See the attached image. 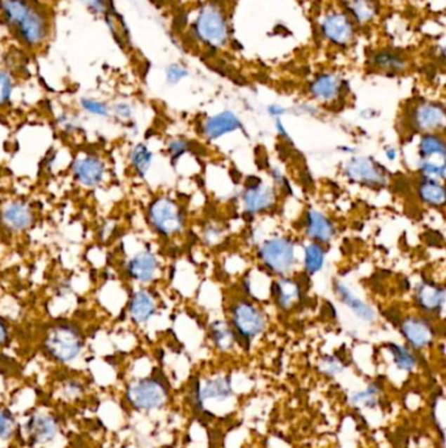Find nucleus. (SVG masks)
<instances>
[{"label": "nucleus", "mask_w": 446, "mask_h": 448, "mask_svg": "<svg viewBox=\"0 0 446 448\" xmlns=\"http://www.w3.org/2000/svg\"><path fill=\"white\" fill-rule=\"evenodd\" d=\"M1 16L20 42L30 49L45 44L50 33V24L45 11L32 0H3Z\"/></svg>", "instance_id": "obj_1"}, {"label": "nucleus", "mask_w": 446, "mask_h": 448, "mask_svg": "<svg viewBox=\"0 0 446 448\" xmlns=\"http://www.w3.org/2000/svg\"><path fill=\"white\" fill-rule=\"evenodd\" d=\"M44 349L55 362H74L84 349V335L77 325L59 323L48 329Z\"/></svg>", "instance_id": "obj_2"}, {"label": "nucleus", "mask_w": 446, "mask_h": 448, "mask_svg": "<svg viewBox=\"0 0 446 448\" xmlns=\"http://www.w3.org/2000/svg\"><path fill=\"white\" fill-rule=\"evenodd\" d=\"M195 32L209 46L221 48L228 39V25L223 11L212 4L204 7L195 23Z\"/></svg>", "instance_id": "obj_3"}, {"label": "nucleus", "mask_w": 446, "mask_h": 448, "mask_svg": "<svg viewBox=\"0 0 446 448\" xmlns=\"http://www.w3.org/2000/svg\"><path fill=\"white\" fill-rule=\"evenodd\" d=\"M148 220L153 229L162 236H173L183 227V215L176 202L162 197L148 207Z\"/></svg>", "instance_id": "obj_4"}, {"label": "nucleus", "mask_w": 446, "mask_h": 448, "mask_svg": "<svg viewBox=\"0 0 446 448\" xmlns=\"http://www.w3.org/2000/svg\"><path fill=\"white\" fill-rule=\"evenodd\" d=\"M168 399L166 387L156 378H144L127 390V400L138 410L159 409Z\"/></svg>", "instance_id": "obj_5"}, {"label": "nucleus", "mask_w": 446, "mask_h": 448, "mask_svg": "<svg viewBox=\"0 0 446 448\" xmlns=\"http://www.w3.org/2000/svg\"><path fill=\"white\" fill-rule=\"evenodd\" d=\"M259 257L271 271L285 274L294 267L296 261L294 243L289 238H270L259 249Z\"/></svg>", "instance_id": "obj_6"}, {"label": "nucleus", "mask_w": 446, "mask_h": 448, "mask_svg": "<svg viewBox=\"0 0 446 448\" xmlns=\"http://www.w3.org/2000/svg\"><path fill=\"white\" fill-rule=\"evenodd\" d=\"M71 173L74 180L84 188H97L105 180L106 164L95 153H86L72 162Z\"/></svg>", "instance_id": "obj_7"}, {"label": "nucleus", "mask_w": 446, "mask_h": 448, "mask_svg": "<svg viewBox=\"0 0 446 448\" xmlns=\"http://www.w3.org/2000/svg\"><path fill=\"white\" fill-rule=\"evenodd\" d=\"M232 320L236 333L245 341H250L258 334L262 333L266 325L263 315L254 305L247 302H240L233 307Z\"/></svg>", "instance_id": "obj_8"}, {"label": "nucleus", "mask_w": 446, "mask_h": 448, "mask_svg": "<svg viewBox=\"0 0 446 448\" xmlns=\"http://www.w3.org/2000/svg\"><path fill=\"white\" fill-rule=\"evenodd\" d=\"M0 222L3 227L10 232H25L34 223V212L28 203L22 200H13L7 203L0 211Z\"/></svg>", "instance_id": "obj_9"}, {"label": "nucleus", "mask_w": 446, "mask_h": 448, "mask_svg": "<svg viewBox=\"0 0 446 448\" xmlns=\"http://www.w3.org/2000/svg\"><path fill=\"white\" fill-rule=\"evenodd\" d=\"M159 271V260L151 250H140L129 258L126 274L133 282L151 283Z\"/></svg>", "instance_id": "obj_10"}, {"label": "nucleus", "mask_w": 446, "mask_h": 448, "mask_svg": "<svg viewBox=\"0 0 446 448\" xmlns=\"http://www.w3.org/2000/svg\"><path fill=\"white\" fill-rule=\"evenodd\" d=\"M346 174L353 182H360L365 185H379L385 181L383 171H381L380 165L376 164L368 158H353L347 164Z\"/></svg>", "instance_id": "obj_11"}, {"label": "nucleus", "mask_w": 446, "mask_h": 448, "mask_svg": "<svg viewBox=\"0 0 446 448\" xmlns=\"http://www.w3.org/2000/svg\"><path fill=\"white\" fill-rule=\"evenodd\" d=\"M232 384L229 378H216L207 380L203 387L195 385V390L191 393L194 407L200 410L203 402L207 400L225 401L232 396Z\"/></svg>", "instance_id": "obj_12"}, {"label": "nucleus", "mask_w": 446, "mask_h": 448, "mask_svg": "<svg viewBox=\"0 0 446 448\" xmlns=\"http://www.w3.org/2000/svg\"><path fill=\"white\" fill-rule=\"evenodd\" d=\"M322 32L326 39L332 41V44L341 46L350 44L353 39V27L351 21L344 13L339 12H334L324 18Z\"/></svg>", "instance_id": "obj_13"}, {"label": "nucleus", "mask_w": 446, "mask_h": 448, "mask_svg": "<svg viewBox=\"0 0 446 448\" xmlns=\"http://www.w3.org/2000/svg\"><path fill=\"white\" fill-rule=\"evenodd\" d=\"M129 316L135 324L143 325L148 323L157 312V305L155 297L147 290L135 291L127 305Z\"/></svg>", "instance_id": "obj_14"}, {"label": "nucleus", "mask_w": 446, "mask_h": 448, "mask_svg": "<svg viewBox=\"0 0 446 448\" xmlns=\"http://www.w3.org/2000/svg\"><path fill=\"white\" fill-rule=\"evenodd\" d=\"M403 337L415 349H424L433 341V328L419 317H408L400 326Z\"/></svg>", "instance_id": "obj_15"}, {"label": "nucleus", "mask_w": 446, "mask_h": 448, "mask_svg": "<svg viewBox=\"0 0 446 448\" xmlns=\"http://www.w3.org/2000/svg\"><path fill=\"white\" fill-rule=\"evenodd\" d=\"M414 126L419 132H435L445 124V110L444 106L432 103H426L419 105L414 112Z\"/></svg>", "instance_id": "obj_16"}, {"label": "nucleus", "mask_w": 446, "mask_h": 448, "mask_svg": "<svg viewBox=\"0 0 446 448\" xmlns=\"http://www.w3.org/2000/svg\"><path fill=\"white\" fill-rule=\"evenodd\" d=\"M244 205L245 210L250 214H256L261 211L268 210L275 203V191L270 186H265L261 182L250 184L244 193Z\"/></svg>", "instance_id": "obj_17"}, {"label": "nucleus", "mask_w": 446, "mask_h": 448, "mask_svg": "<svg viewBox=\"0 0 446 448\" xmlns=\"http://www.w3.org/2000/svg\"><path fill=\"white\" fill-rule=\"evenodd\" d=\"M27 431L33 444H46L57 437V422L48 416L39 414L29 420Z\"/></svg>", "instance_id": "obj_18"}, {"label": "nucleus", "mask_w": 446, "mask_h": 448, "mask_svg": "<svg viewBox=\"0 0 446 448\" xmlns=\"http://www.w3.org/2000/svg\"><path fill=\"white\" fill-rule=\"evenodd\" d=\"M241 127V121L232 112H223L209 118L204 124L203 132L204 135L214 141L224 136L225 134L233 133Z\"/></svg>", "instance_id": "obj_19"}, {"label": "nucleus", "mask_w": 446, "mask_h": 448, "mask_svg": "<svg viewBox=\"0 0 446 448\" xmlns=\"http://www.w3.org/2000/svg\"><path fill=\"white\" fill-rule=\"evenodd\" d=\"M417 302L427 312L441 311L445 302V290L433 283H421L417 290Z\"/></svg>", "instance_id": "obj_20"}, {"label": "nucleus", "mask_w": 446, "mask_h": 448, "mask_svg": "<svg viewBox=\"0 0 446 448\" xmlns=\"http://www.w3.org/2000/svg\"><path fill=\"white\" fill-rule=\"evenodd\" d=\"M306 233L320 243H327L334 236L335 229L332 222L323 214L318 211H309L306 215Z\"/></svg>", "instance_id": "obj_21"}, {"label": "nucleus", "mask_w": 446, "mask_h": 448, "mask_svg": "<svg viewBox=\"0 0 446 448\" xmlns=\"http://www.w3.org/2000/svg\"><path fill=\"white\" fill-rule=\"evenodd\" d=\"M335 290H336V294H338L339 299L342 300L343 303L347 305L360 320L370 323V321H373L376 319V314H374V311L370 308L369 305H365L358 296L353 295L351 291L344 286L343 283H336Z\"/></svg>", "instance_id": "obj_22"}, {"label": "nucleus", "mask_w": 446, "mask_h": 448, "mask_svg": "<svg viewBox=\"0 0 446 448\" xmlns=\"http://www.w3.org/2000/svg\"><path fill=\"white\" fill-rule=\"evenodd\" d=\"M341 83L338 77L332 74H323L321 77H317L310 86V94L322 101H329L335 98L339 94Z\"/></svg>", "instance_id": "obj_23"}, {"label": "nucleus", "mask_w": 446, "mask_h": 448, "mask_svg": "<svg viewBox=\"0 0 446 448\" xmlns=\"http://www.w3.org/2000/svg\"><path fill=\"white\" fill-rule=\"evenodd\" d=\"M129 159L135 174L144 177L152 167L153 153L147 144L136 143L131 148Z\"/></svg>", "instance_id": "obj_24"}, {"label": "nucleus", "mask_w": 446, "mask_h": 448, "mask_svg": "<svg viewBox=\"0 0 446 448\" xmlns=\"http://www.w3.org/2000/svg\"><path fill=\"white\" fill-rule=\"evenodd\" d=\"M419 197L431 206H442L445 203V189L438 181L424 180L419 185Z\"/></svg>", "instance_id": "obj_25"}, {"label": "nucleus", "mask_w": 446, "mask_h": 448, "mask_svg": "<svg viewBox=\"0 0 446 448\" xmlns=\"http://www.w3.org/2000/svg\"><path fill=\"white\" fill-rule=\"evenodd\" d=\"M419 153L421 156V160H427L432 156H440L441 159H444L446 153L445 143L440 136L433 134H427L420 141Z\"/></svg>", "instance_id": "obj_26"}, {"label": "nucleus", "mask_w": 446, "mask_h": 448, "mask_svg": "<svg viewBox=\"0 0 446 448\" xmlns=\"http://www.w3.org/2000/svg\"><path fill=\"white\" fill-rule=\"evenodd\" d=\"M373 65L379 67L381 70H385V71L398 72V71H402L406 67V62H405L403 58L398 56V54H395V53L381 51L373 58Z\"/></svg>", "instance_id": "obj_27"}, {"label": "nucleus", "mask_w": 446, "mask_h": 448, "mask_svg": "<svg viewBox=\"0 0 446 448\" xmlns=\"http://www.w3.org/2000/svg\"><path fill=\"white\" fill-rule=\"evenodd\" d=\"M389 350L393 355V361L399 370L411 371L415 367L417 359H415L414 354L411 353L406 347L397 345V343H390Z\"/></svg>", "instance_id": "obj_28"}, {"label": "nucleus", "mask_w": 446, "mask_h": 448, "mask_svg": "<svg viewBox=\"0 0 446 448\" xmlns=\"http://www.w3.org/2000/svg\"><path fill=\"white\" fill-rule=\"evenodd\" d=\"M324 262V250L318 244H310L305 248V269L309 274L318 273Z\"/></svg>", "instance_id": "obj_29"}, {"label": "nucleus", "mask_w": 446, "mask_h": 448, "mask_svg": "<svg viewBox=\"0 0 446 448\" xmlns=\"http://www.w3.org/2000/svg\"><path fill=\"white\" fill-rule=\"evenodd\" d=\"M212 338L214 343L221 350H228L232 347L233 341H235V335L233 332L229 329L228 325L223 321H216L212 325Z\"/></svg>", "instance_id": "obj_30"}, {"label": "nucleus", "mask_w": 446, "mask_h": 448, "mask_svg": "<svg viewBox=\"0 0 446 448\" xmlns=\"http://www.w3.org/2000/svg\"><path fill=\"white\" fill-rule=\"evenodd\" d=\"M276 291H277V305H282L283 308H288L294 303V299L299 296V287L294 285L291 281H280L276 283Z\"/></svg>", "instance_id": "obj_31"}, {"label": "nucleus", "mask_w": 446, "mask_h": 448, "mask_svg": "<svg viewBox=\"0 0 446 448\" xmlns=\"http://www.w3.org/2000/svg\"><path fill=\"white\" fill-rule=\"evenodd\" d=\"M80 106L81 109L88 113V115H93V117H100V118H106L110 113V106L107 105L104 101L97 100L93 97H83L80 100Z\"/></svg>", "instance_id": "obj_32"}, {"label": "nucleus", "mask_w": 446, "mask_h": 448, "mask_svg": "<svg viewBox=\"0 0 446 448\" xmlns=\"http://www.w3.org/2000/svg\"><path fill=\"white\" fill-rule=\"evenodd\" d=\"M352 15L360 23H367L374 18L376 10L369 0H353L351 3Z\"/></svg>", "instance_id": "obj_33"}, {"label": "nucleus", "mask_w": 446, "mask_h": 448, "mask_svg": "<svg viewBox=\"0 0 446 448\" xmlns=\"http://www.w3.org/2000/svg\"><path fill=\"white\" fill-rule=\"evenodd\" d=\"M420 172L427 180L438 181L445 177V164L432 160H420Z\"/></svg>", "instance_id": "obj_34"}, {"label": "nucleus", "mask_w": 446, "mask_h": 448, "mask_svg": "<svg viewBox=\"0 0 446 448\" xmlns=\"http://www.w3.org/2000/svg\"><path fill=\"white\" fill-rule=\"evenodd\" d=\"M86 10L95 15L106 16L112 11H114L113 0H79Z\"/></svg>", "instance_id": "obj_35"}, {"label": "nucleus", "mask_w": 446, "mask_h": 448, "mask_svg": "<svg viewBox=\"0 0 446 448\" xmlns=\"http://www.w3.org/2000/svg\"><path fill=\"white\" fill-rule=\"evenodd\" d=\"M13 94V79L7 71L0 70V108L7 105Z\"/></svg>", "instance_id": "obj_36"}, {"label": "nucleus", "mask_w": 446, "mask_h": 448, "mask_svg": "<svg viewBox=\"0 0 446 448\" xmlns=\"http://www.w3.org/2000/svg\"><path fill=\"white\" fill-rule=\"evenodd\" d=\"M377 395H379V388L376 385H370L368 390L353 395L352 402L353 404H362V405L373 408L377 402Z\"/></svg>", "instance_id": "obj_37"}, {"label": "nucleus", "mask_w": 446, "mask_h": 448, "mask_svg": "<svg viewBox=\"0 0 446 448\" xmlns=\"http://www.w3.org/2000/svg\"><path fill=\"white\" fill-rule=\"evenodd\" d=\"M15 428L13 417L8 410L0 409V440L11 438Z\"/></svg>", "instance_id": "obj_38"}, {"label": "nucleus", "mask_w": 446, "mask_h": 448, "mask_svg": "<svg viewBox=\"0 0 446 448\" xmlns=\"http://www.w3.org/2000/svg\"><path fill=\"white\" fill-rule=\"evenodd\" d=\"M110 113L114 115L115 118H118L119 121H131L133 117V108L131 104L126 103V101H119L115 103L114 105L110 108Z\"/></svg>", "instance_id": "obj_39"}, {"label": "nucleus", "mask_w": 446, "mask_h": 448, "mask_svg": "<svg viewBox=\"0 0 446 448\" xmlns=\"http://www.w3.org/2000/svg\"><path fill=\"white\" fill-rule=\"evenodd\" d=\"M188 151H189V143L183 139H173L168 146V153L171 155L173 162L180 159L181 156Z\"/></svg>", "instance_id": "obj_40"}, {"label": "nucleus", "mask_w": 446, "mask_h": 448, "mask_svg": "<svg viewBox=\"0 0 446 448\" xmlns=\"http://www.w3.org/2000/svg\"><path fill=\"white\" fill-rule=\"evenodd\" d=\"M58 124L62 129V132L66 134H74L80 127L77 118L68 115H62L60 117H58Z\"/></svg>", "instance_id": "obj_41"}, {"label": "nucleus", "mask_w": 446, "mask_h": 448, "mask_svg": "<svg viewBox=\"0 0 446 448\" xmlns=\"http://www.w3.org/2000/svg\"><path fill=\"white\" fill-rule=\"evenodd\" d=\"M166 80L169 84H177L185 77H188V71L178 65H171L166 68Z\"/></svg>", "instance_id": "obj_42"}, {"label": "nucleus", "mask_w": 446, "mask_h": 448, "mask_svg": "<svg viewBox=\"0 0 446 448\" xmlns=\"http://www.w3.org/2000/svg\"><path fill=\"white\" fill-rule=\"evenodd\" d=\"M10 341V326L4 319L0 317V347Z\"/></svg>", "instance_id": "obj_43"}, {"label": "nucleus", "mask_w": 446, "mask_h": 448, "mask_svg": "<svg viewBox=\"0 0 446 448\" xmlns=\"http://www.w3.org/2000/svg\"><path fill=\"white\" fill-rule=\"evenodd\" d=\"M268 113L271 115H274V117H280V115H284L285 109L284 108H282V106L271 105L268 108Z\"/></svg>", "instance_id": "obj_44"}, {"label": "nucleus", "mask_w": 446, "mask_h": 448, "mask_svg": "<svg viewBox=\"0 0 446 448\" xmlns=\"http://www.w3.org/2000/svg\"><path fill=\"white\" fill-rule=\"evenodd\" d=\"M276 129H277V133L282 134L283 136H288V134L285 132L284 127H283V124H282V121L277 118L275 122Z\"/></svg>", "instance_id": "obj_45"}, {"label": "nucleus", "mask_w": 446, "mask_h": 448, "mask_svg": "<svg viewBox=\"0 0 446 448\" xmlns=\"http://www.w3.org/2000/svg\"><path fill=\"white\" fill-rule=\"evenodd\" d=\"M386 156H388V159H389V160H391V162H393V160H394V159H395V158H397V150H395V148H393V147H391V148H388V150H386Z\"/></svg>", "instance_id": "obj_46"}]
</instances>
